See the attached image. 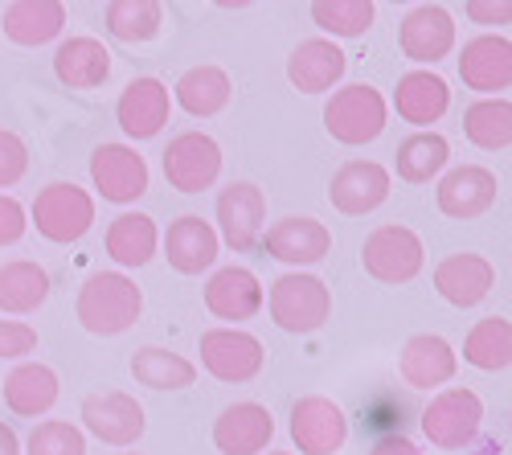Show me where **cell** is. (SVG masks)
<instances>
[{"mask_svg":"<svg viewBox=\"0 0 512 455\" xmlns=\"http://www.w3.org/2000/svg\"><path fill=\"white\" fill-rule=\"evenodd\" d=\"M78 324L95 337H119L127 333L140 312H144V292L136 287L132 275L123 271H95L87 283L78 287Z\"/></svg>","mask_w":512,"mask_h":455,"instance_id":"cell-1","label":"cell"},{"mask_svg":"<svg viewBox=\"0 0 512 455\" xmlns=\"http://www.w3.org/2000/svg\"><path fill=\"white\" fill-rule=\"evenodd\" d=\"M390 119V103L377 87L369 82H349V87L332 91L328 107H324V128L336 144H373L381 132H386Z\"/></svg>","mask_w":512,"mask_h":455,"instance_id":"cell-2","label":"cell"},{"mask_svg":"<svg viewBox=\"0 0 512 455\" xmlns=\"http://www.w3.org/2000/svg\"><path fill=\"white\" fill-rule=\"evenodd\" d=\"M263 304H271V320L283 328V333L304 337V333L324 328V320L332 316V287L320 275L287 271L271 283V296Z\"/></svg>","mask_w":512,"mask_h":455,"instance_id":"cell-3","label":"cell"},{"mask_svg":"<svg viewBox=\"0 0 512 455\" xmlns=\"http://www.w3.org/2000/svg\"><path fill=\"white\" fill-rule=\"evenodd\" d=\"M29 218H33L41 238L66 246V242H78L95 226V197L74 181H50L33 197Z\"/></svg>","mask_w":512,"mask_h":455,"instance_id":"cell-4","label":"cell"},{"mask_svg":"<svg viewBox=\"0 0 512 455\" xmlns=\"http://www.w3.org/2000/svg\"><path fill=\"white\" fill-rule=\"evenodd\" d=\"M484 427V402L476 390L467 386H447L431 398V406L422 410V435L443 451L467 447Z\"/></svg>","mask_w":512,"mask_h":455,"instance_id":"cell-5","label":"cell"},{"mask_svg":"<svg viewBox=\"0 0 512 455\" xmlns=\"http://www.w3.org/2000/svg\"><path fill=\"white\" fill-rule=\"evenodd\" d=\"M361 263L365 271L377 279V283H410L422 263H426V251H422V238L410 230V226H377L365 246H361Z\"/></svg>","mask_w":512,"mask_h":455,"instance_id":"cell-6","label":"cell"},{"mask_svg":"<svg viewBox=\"0 0 512 455\" xmlns=\"http://www.w3.org/2000/svg\"><path fill=\"white\" fill-rule=\"evenodd\" d=\"M201 365L218 382L238 386V382H250L263 374L267 349L254 333H246V328H209V333H201Z\"/></svg>","mask_w":512,"mask_h":455,"instance_id":"cell-7","label":"cell"},{"mask_svg":"<svg viewBox=\"0 0 512 455\" xmlns=\"http://www.w3.org/2000/svg\"><path fill=\"white\" fill-rule=\"evenodd\" d=\"M164 177L177 193H205L222 177V144L209 132H181L164 148Z\"/></svg>","mask_w":512,"mask_h":455,"instance_id":"cell-8","label":"cell"},{"mask_svg":"<svg viewBox=\"0 0 512 455\" xmlns=\"http://www.w3.org/2000/svg\"><path fill=\"white\" fill-rule=\"evenodd\" d=\"M91 181L111 205H132L148 193V160L132 144H99L91 152Z\"/></svg>","mask_w":512,"mask_h":455,"instance_id":"cell-9","label":"cell"},{"mask_svg":"<svg viewBox=\"0 0 512 455\" xmlns=\"http://www.w3.org/2000/svg\"><path fill=\"white\" fill-rule=\"evenodd\" d=\"M218 226L226 246H234L238 255L254 251L267 230V193L254 181H230L218 193Z\"/></svg>","mask_w":512,"mask_h":455,"instance_id":"cell-10","label":"cell"},{"mask_svg":"<svg viewBox=\"0 0 512 455\" xmlns=\"http://www.w3.org/2000/svg\"><path fill=\"white\" fill-rule=\"evenodd\" d=\"M291 439L304 455H336L349 439V419L332 398L308 394L291 406Z\"/></svg>","mask_w":512,"mask_h":455,"instance_id":"cell-11","label":"cell"},{"mask_svg":"<svg viewBox=\"0 0 512 455\" xmlns=\"http://www.w3.org/2000/svg\"><path fill=\"white\" fill-rule=\"evenodd\" d=\"M263 246L267 255L291 267H316L320 259L332 255V230L320 218L308 214H287L279 222H271L263 230Z\"/></svg>","mask_w":512,"mask_h":455,"instance_id":"cell-12","label":"cell"},{"mask_svg":"<svg viewBox=\"0 0 512 455\" xmlns=\"http://www.w3.org/2000/svg\"><path fill=\"white\" fill-rule=\"evenodd\" d=\"M390 189H394V177L386 164L377 160H349L340 164L332 173V185H328V197L340 214L349 218H361V214H373L377 205L390 201Z\"/></svg>","mask_w":512,"mask_h":455,"instance_id":"cell-13","label":"cell"},{"mask_svg":"<svg viewBox=\"0 0 512 455\" xmlns=\"http://www.w3.org/2000/svg\"><path fill=\"white\" fill-rule=\"evenodd\" d=\"M82 427L111 447H132L148 431V419H144V406L132 394L103 390L82 402Z\"/></svg>","mask_w":512,"mask_h":455,"instance_id":"cell-14","label":"cell"},{"mask_svg":"<svg viewBox=\"0 0 512 455\" xmlns=\"http://www.w3.org/2000/svg\"><path fill=\"white\" fill-rule=\"evenodd\" d=\"M168 115H173V95H168V87L160 78L144 74V78H132L123 87L119 103H115V119H119V128L123 136H132V140H152L164 132V123Z\"/></svg>","mask_w":512,"mask_h":455,"instance_id":"cell-15","label":"cell"},{"mask_svg":"<svg viewBox=\"0 0 512 455\" xmlns=\"http://www.w3.org/2000/svg\"><path fill=\"white\" fill-rule=\"evenodd\" d=\"M459 78L467 91H480L484 99H496V91H508L512 82V41L504 33H480L459 50Z\"/></svg>","mask_w":512,"mask_h":455,"instance_id":"cell-16","label":"cell"},{"mask_svg":"<svg viewBox=\"0 0 512 455\" xmlns=\"http://www.w3.org/2000/svg\"><path fill=\"white\" fill-rule=\"evenodd\" d=\"M398 46L410 62L418 66H435L455 50V17L443 5H414L402 17L398 29Z\"/></svg>","mask_w":512,"mask_h":455,"instance_id":"cell-17","label":"cell"},{"mask_svg":"<svg viewBox=\"0 0 512 455\" xmlns=\"http://www.w3.org/2000/svg\"><path fill=\"white\" fill-rule=\"evenodd\" d=\"M275 439V415L263 402H234L213 419V447L222 455H259Z\"/></svg>","mask_w":512,"mask_h":455,"instance_id":"cell-18","label":"cell"},{"mask_svg":"<svg viewBox=\"0 0 512 455\" xmlns=\"http://www.w3.org/2000/svg\"><path fill=\"white\" fill-rule=\"evenodd\" d=\"M263 283L250 267H222L213 271L205 283V308L218 316V320H234L230 328H238L242 320H254L263 312Z\"/></svg>","mask_w":512,"mask_h":455,"instance_id":"cell-19","label":"cell"},{"mask_svg":"<svg viewBox=\"0 0 512 455\" xmlns=\"http://www.w3.org/2000/svg\"><path fill=\"white\" fill-rule=\"evenodd\" d=\"M500 197V181L492 169H484V164H459V169H451L443 181H439V210L447 218H480L488 214L492 205Z\"/></svg>","mask_w":512,"mask_h":455,"instance_id":"cell-20","label":"cell"},{"mask_svg":"<svg viewBox=\"0 0 512 455\" xmlns=\"http://www.w3.org/2000/svg\"><path fill=\"white\" fill-rule=\"evenodd\" d=\"M496 287V267L476 251H455L435 267V292L455 308H476Z\"/></svg>","mask_w":512,"mask_h":455,"instance_id":"cell-21","label":"cell"},{"mask_svg":"<svg viewBox=\"0 0 512 455\" xmlns=\"http://www.w3.org/2000/svg\"><path fill=\"white\" fill-rule=\"evenodd\" d=\"M345 70H349L345 50H340L336 41H328V37H308V41H300V46L291 50V58H287L291 87L304 91V95H324V91H332L336 82L345 78Z\"/></svg>","mask_w":512,"mask_h":455,"instance_id":"cell-22","label":"cell"},{"mask_svg":"<svg viewBox=\"0 0 512 455\" xmlns=\"http://www.w3.org/2000/svg\"><path fill=\"white\" fill-rule=\"evenodd\" d=\"M398 369H402V382L410 390H435V386H447L455 378L459 353L439 333H418V337H410L402 345Z\"/></svg>","mask_w":512,"mask_h":455,"instance_id":"cell-23","label":"cell"},{"mask_svg":"<svg viewBox=\"0 0 512 455\" xmlns=\"http://www.w3.org/2000/svg\"><path fill=\"white\" fill-rule=\"evenodd\" d=\"M218 246H222L218 230H213L201 214H181L164 234V259L181 275H201L218 263Z\"/></svg>","mask_w":512,"mask_h":455,"instance_id":"cell-24","label":"cell"},{"mask_svg":"<svg viewBox=\"0 0 512 455\" xmlns=\"http://www.w3.org/2000/svg\"><path fill=\"white\" fill-rule=\"evenodd\" d=\"M394 107L406 123H414L418 132H431V123H439L451 107V87L435 70H410L398 78Z\"/></svg>","mask_w":512,"mask_h":455,"instance_id":"cell-25","label":"cell"},{"mask_svg":"<svg viewBox=\"0 0 512 455\" xmlns=\"http://www.w3.org/2000/svg\"><path fill=\"white\" fill-rule=\"evenodd\" d=\"M54 74H58V82H66L70 91L103 87L107 74H111V50L99 37H87V33L66 37L54 50Z\"/></svg>","mask_w":512,"mask_h":455,"instance_id":"cell-26","label":"cell"},{"mask_svg":"<svg viewBox=\"0 0 512 455\" xmlns=\"http://www.w3.org/2000/svg\"><path fill=\"white\" fill-rule=\"evenodd\" d=\"M58 394H62V382L50 365L41 361H21L13 374L5 378V402L13 415L21 419H37V415H50L58 406Z\"/></svg>","mask_w":512,"mask_h":455,"instance_id":"cell-27","label":"cell"},{"mask_svg":"<svg viewBox=\"0 0 512 455\" xmlns=\"http://www.w3.org/2000/svg\"><path fill=\"white\" fill-rule=\"evenodd\" d=\"M230 99H234V82L222 66H193L177 78V87H173V103L181 111H189L193 119H209V115L226 111Z\"/></svg>","mask_w":512,"mask_h":455,"instance_id":"cell-28","label":"cell"},{"mask_svg":"<svg viewBox=\"0 0 512 455\" xmlns=\"http://www.w3.org/2000/svg\"><path fill=\"white\" fill-rule=\"evenodd\" d=\"M0 25L17 46H46L66 29V5L62 0H13Z\"/></svg>","mask_w":512,"mask_h":455,"instance_id":"cell-29","label":"cell"},{"mask_svg":"<svg viewBox=\"0 0 512 455\" xmlns=\"http://www.w3.org/2000/svg\"><path fill=\"white\" fill-rule=\"evenodd\" d=\"M50 300V271L33 259L0 263V312L29 316Z\"/></svg>","mask_w":512,"mask_h":455,"instance_id":"cell-30","label":"cell"},{"mask_svg":"<svg viewBox=\"0 0 512 455\" xmlns=\"http://www.w3.org/2000/svg\"><path fill=\"white\" fill-rule=\"evenodd\" d=\"M107 255L119 267H144L156 259V246H160V230L148 214H119L107 226Z\"/></svg>","mask_w":512,"mask_h":455,"instance_id":"cell-31","label":"cell"},{"mask_svg":"<svg viewBox=\"0 0 512 455\" xmlns=\"http://www.w3.org/2000/svg\"><path fill=\"white\" fill-rule=\"evenodd\" d=\"M132 378L148 390H185L197 382V365L173 349L144 345L132 353Z\"/></svg>","mask_w":512,"mask_h":455,"instance_id":"cell-32","label":"cell"},{"mask_svg":"<svg viewBox=\"0 0 512 455\" xmlns=\"http://www.w3.org/2000/svg\"><path fill=\"white\" fill-rule=\"evenodd\" d=\"M451 160V144L443 132H414L398 144V156H394V169L402 181L410 185H426L431 177H439Z\"/></svg>","mask_w":512,"mask_h":455,"instance_id":"cell-33","label":"cell"},{"mask_svg":"<svg viewBox=\"0 0 512 455\" xmlns=\"http://www.w3.org/2000/svg\"><path fill=\"white\" fill-rule=\"evenodd\" d=\"M463 361L476 369H508L512 365V324L508 316H484L472 324V333L463 337Z\"/></svg>","mask_w":512,"mask_h":455,"instance_id":"cell-34","label":"cell"},{"mask_svg":"<svg viewBox=\"0 0 512 455\" xmlns=\"http://www.w3.org/2000/svg\"><path fill=\"white\" fill-rule=\"evenodd\" d=\"M463 136L484 152H504L512 144V103L504 95L476 99L463 111Z\"/></svg>","mask_w":512,"mask_h":455,"instance_id":"cell-35","label":"cell"},{"mask_svg":"<svg viewBox=\"0 0 512 455\" xmlns=\"http://www.w3.org/2000/svg\"><path fill=\"white\" fill-rule=\"evenodd\" d=\"M107 29L119 41H152L164 29V5L160 0H111L107 5Z\"/></svg>","mask_w":512,"mask_h":455,"instance_id":"cell-36","label":"cell"},{"mask_svg":"<svg viewBox=\"0 0 512 455\" xmlns=\"http://www.w3.org/2000/svg\"><path fill=\"white\" fill-rule=\"evenodd\" d=\"M373 17H377V9L369 0H316L312 5V21L332 37H361V33H369Z\"/></svg>","mask_w":512,"mask_h":455,"instance_id":"cell-37","label":"cell"},{"mask_svg":"<svg viewBox=\"0 0 512 455\" xmlns=\"http://www.w3.org/2000/svg\"><path fill=\"white\" fill-rule=\"evenodd\" d=\"M21 455H87V435L66 419H46L29 431Z\"/></svg>","mask_w":512,"mask_h":455,"instance_id":"cell-38","label":"cell"},{"mask_svg":"<svg viewBox=\"0 0 512 455\" xmlns=\"http://www.w3.org/2000/svg\"><path fill=\"white\" fill-rule=\"evenodd\" d=\"M25 173H29V144L17 132L0 128V189L17 185Z\"/></svg>","mask_w":512,"mask_h":455,"instance_id":"cell-39","label":"cell"},{"mask_svg":"<svg viewBox=\"0 0 512 455\" xmlns=\"http://www.w3.org/2000/svg\"><path fill=\"white\" fill-rule=\"evenodd\" d=\"M37 349V328L25 320H0V361H17Z\"/></svg>","mask_w":512,"mask_h":455,"instance_id":"cell-40","label":"cell"},{"mask_svg":"<svg viewBox=\"0 0 512 455\" xmlns=\"http://www.w3.org/2000/svg\"><path fill=\"white\" fill-rule=\"evenodd\" d=\"M29 230V218H25V205L9 193H0V246H17Z\"/></svg>","mask_w":512,"mask_h":455,"instance_id":"cell-41","label":"cell"},{"mask_svg":"<svg viewBox=\"0 0 512 455\" xmlns=\"http://www.w3.org/2000/svg\"><path fill=\"white\" fill-rule=\"evenodd\" d=\"M467 17L476 25H508L512 21V5L500 0V5H484V0H467Z\"/></svg>","mask_w":512,"mask_h":455,"instance_id":"cell-42","label":"cell"},{"mask_svg":"<svg viewBox=\"0 0 512 455\" xmlns=\"http://www.w3.org/2000/svg\"><path fill=\"white\" fill-rule=\"evenodd\" d=\"M369 455H422L406 435H381L377 443H373V451Z\"/></svg>","mask_w":512,"mask_h":455,"instance_id":"cell-43","label":"cell"},{"mask_svg":"<svg viewBox=\"0 0 512 455\" xmlns=\"http://www.w3.org/2000/svg\"><path fill=\"white\" fill-rule=\"evenodd\" d=\"M0 455H21V439L9 423H0Z\"/></svg>","mask_w":512,"mask_h":455,"instance_id":"cell-44","label":"cell"},{"mask_svg":"<svg viewBox=\"0 0 512 455\" xmlns=\"http://www.w3.org/2000/svg\"><path fill=\"white\" fill-rule=\"evenodd\" d=\"M267 455H291V451H267Z\"/></svg>","mask_w":512,"mask_h":455,"instance_id":"cell-45","label":"cell"},{"mask_svg":"<svg viewBox=\"0 0 512 455\" xmlns=\"http://www.w3.org/2000/svg\"><path fill=\"white\" fill-rule=\"evenodd\" d=\"M119 455H140V451H119Z\"/></svg>","mask_w":512,"mask_h":455,"instance_id":"cell-46","label":"cell"}]
</instances>
